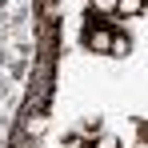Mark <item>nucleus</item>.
Instances as JSON below:
<instances>
[{
	"mask_svg": "<svg viewBox=\"0 0 148 148\" xmlns=\"http://www.w3.org/2000/svg\"><path fill=\"white\" fill-rule=\"evenodd\" d=\"M88 48L92 52H108L112 48V32H108V28H92V32H88Z\"/></svg>",
	"mask_w": 148,
	"mask_h": 148,
	"instance_id": "1",
	"label": "nucleus"
},
{
	"mask_svg": "<svg viewBox=\"0 0 148 148\" xmlns=\"http://www.w3.org/2000/svg\"><path fill=\"white\" fill-rule=\"evenodd\" d=\"M116 8H120V12H128V16H136V12L144 8V0H116Z\"/></svg>",
	"mask_w": 148,
	"mask_h": 148,
	"instance_id": "2",
	"label": "nucleus"
},
{
	"mask_svg": "<svg viewBox=\"0 0 148 148\" xmlns=\"http://www.w3.org/2000/svg\"><path fill=\"white\" fill-rule=\"evenodd\" d=\"M108 52H112V56H124V52H128V40H124V36H112V48Z\"/></svg>",
	"mask_w": 148,
	"mask_h": 148,
	"instance_id": "3",
	"label": "nucleus"
},
{
	"mask_svg": "<svg viewBox=\"0 0 148 148\" xmlns=\"http://www.w3.org/2000/svg\"><path fill=\"white\" fill-rule=\"evenodd\" d=\"M88 4H92L96 12H112V8H116V0H88Z\"/></svg>",
	"mask_w": 148,
	"mask_h": 148,
	"instance_id": "4",
	"label": "nucleus"
},
{
	"mask_svg": "<svg viewBox=\"0 0 148 148\" xmlns=\"http://www.w3.org/2000/svg\"><path fill=\"white\" fill-rule=\"evenodd\" d=\"M100 148H116V144H112V140H104V144H100Z\"/></svg>",
	"mask_w": 148,
	"mask_h": 148,
	"instance_id": "5",
	"label": "nucleus"
}]
</instances>
